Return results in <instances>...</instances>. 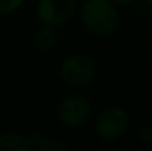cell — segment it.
<instances>
[{
  "label": "cell",
  "mask_w": 152,
  "mask_h": 151,
  "mask_svg": "<svg viewBox=\"0 0 152 151\" xmlns=\"http://www.w3.org/2000/svg\"><path fill=\"white\" fill-rule=\"evenodd\" d=\"M28 139H30L31 148L36 151H65V150H68V145L65 142H62L59 138L50 136V135L34 132V133L28 135Z\"/></svg>",
  "instance_id": "cell-6"
},
{
  "label": "cell",
  "mask_w": 152,
  "mask_h": 151,
  "mask_svg": "<svg viewBox=\"0 0 152 151\" xmlns=\"http://www.w3.org/2000/svg\"><path fill=\"white\" fill-rule=\"evenodd\" d=\"M151 126H152V116H151Z\"/></svg>",
  "instance_id": "cell-14"
},
{
  "label": "cell",
  "mask_w": 152,
  "mask_h": 151,
  "mask_svg": "<svg viewBox=\"0 0 152 151\" xmlns=\"http://www.w3.org/2000/svg\"><path fill=\"white\" fill-rule=\"evenodd\" d=\"M151 150H152V147H151Z\"/></svg>",
  "instance_id": "cell-15"
},
{
  "label": "cell",
  "mask_w": 152,
  "mask_h": 151,
  "mask_svg": "<svg viewBox=\"0 0 152 151\" xmlns=\"http://www.w3.org/2000/svg\"><path fill=\"white\" fill-rule=\"evenodd\" d=\"M115 6H130V4H133L136 0H111Z\"/></svg>",
  "instance_id": "cell-11"
},
{
  "label": "cell",
  "mask_w": 152,
  "mask_h": 151,
  "mask_svg": "<svg viewBox=\"0 0 152 151\" xmlns=\"http://www.w3.org/2000/svg\"><path fill=\"white\" fill-rule=\"evenodd\" d=\"M78 10L81 25L96 37L114 34L120 25V13L111 0H86Z\"/></svg>",
  "instance_id": "cell-1"
},
{
  "label": "cell",
  "mask_w": 152,
  "mask_h": 151,
  "mask_svg": "<svg viewBox=\"0 0 152 151\" xmlns=\"http://www.w3.org/2000/svg\"><path fill=\"white\" fill-rule=\"evenodd\" d=\"M143 3H145L146 6H149V7L152 9V0H143Z\"/></svg>",
  "instance_id": "cell-12"
},
{
  "label": "cell",
  "mask_w": 152,
  "mask_h": 151,
  "mask_svg": "<svg viewBox=\"0 0 152 151\" xmlns=\"http://www.w3.org/2000/svg\"><path fill=\"white\" fill-rule=\"evenodd\" d=\"M56 28L53 27H49V25H40L34 36H33V42H34V46L36 49L42 53H48L50 52L56 43H58V34L55 31Z\"/></svg>",
  "instance_id": "cell-7"
},
{
  "label": "cell",
  "mask_w": 152,
  "mask_h": 151,
  "mask_svg": "<svg viewBox=\"0 0 152 151\" xmlns=\"http://www.w3.org/2000/svg\"><path fill=\"white\" fill-rule=\"evenodd\" d=\"M25 0H0V15H10L18 12Z\"/></svg>",
  "instance_id": "cell-9"
},
{
  "label": "cell",
  "mask_w": 152,
  "mask_h": 151,
  "mask_svg": "<svg viewBox=\"0 0 152 151\" xmlns=\"http://www.w3.org/2000/svg\"><path fill=\"white\" fill-rule=\"evenodd\" d=\"M92 116V104L86 96L81 95H69L56 107L58 120L66 127H80L83 126Z\"/></svg>",
  "instance_id": "cell-5"
},
{
  "label": "cell",
  "mask_w": 152,
  "mask_h": 151,
  "mask_svg": "<svg viewBox=\"0 0 152 151\" xmlns=\"http://www.w3.org/2000/svg\"><path fill=\"white\" fill-rule=\"evenodd\" d=\"M129 127V114L118 105L102 108L95 119V132L103 141L121 138Z\"/></svg>",
  "instance_id": "cell-4"
},
{
  "label": "cell",
  "mask_w": 152,
  "mask_h": 151,
  "mask_svg": "<svg viewBox=\"0 0 152 151\" xmlns=\"http://www.w3.org/2000/svg\"><path fill=\"white\" fill-rule=\"evenodd\" d=\"M98 65L93 58L84 53L66 55L59 64L61 80L72 88H84L95 82Z\"/></svg>",
  "instance_id": "cell-2"
},
{
  "label": "cell",
  "mask_w": 152,
  "mask_h": 151,
  "mask_svg": "<svg viewBox=\"0 0 152 151\" xmlns=\"http://www.w3.org/2000/svg\"><path fill=\"white\" fill-rule=\"evenodd\" d=\"M151 71H152V58H151Z\"/></svg>",
  "instance_id": "cell-13"
},
{
  "label": "cell",
  "mask_w": 152,
  "mask_h": 151,
  "mask_svg": "<svg viewBox=\"0 0 152 151\" xmlns=\"http://www.w3.org/2000/svg\"><path fill=\"white\" fill-rule=\"evenodd\" d=\"M31 144L28 136L15 133V132H6L0 135V151H31Z\"/></svg>",
  "instance_id": "cell-8"
},
{
  "label": "cell",
  "mask_w": 152,
  "mask_h": 151,
  "mask_svg": "<svg viewBox=\"0 0 152 151\" xmlns=\"http://www.w3.org/2000/svg\"><path fill=\"white\" fill-rule=\"evenodd\" d=\"M77 9V0H39L36 4V16L42 25L59 28L75 16Z\"/></svg>",
  "instance_id": "cell-3"
},
{
  "label": "cell",
  "mask_w": 152,
  "mask_h": 151,
  "mask_svg": "<svg viewBox=\"0 0 152 151\" xmlns=\"http://www.w3.org/2000/svg\"><path fill=\"white\" fill-rule=\"evenodd\" d=\"M139 139L143 145L152 147V126H143L139 129Z\"/></svg>",
  "instance_id": "cell-10"
}]
</instances>
